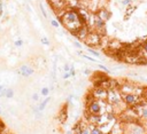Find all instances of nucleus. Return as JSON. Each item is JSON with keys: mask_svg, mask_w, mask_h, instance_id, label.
<instances>
[{"mask_svg": "<svg viewBox=\"0 0 147 134\" xmlns=\"http://www.w3.org/2000/svg\"><path fill=\"white\" fill-rule=\"evenodd\" d=\"M139 78H140L141 80H144V82H146V83H147V78H145V77H139Z\"/></svg>", "mask_w": 147, "mask_h": 134, "instance_id": "37", "label": "nucleus"}, {"mask_svg": "<svg viewBox=\"0 0 147 134\" xmlns=\"http://www.w3.org/2000/svg\"><path fill=\"white\" fill-rule=\"evenodd\" d=\"M49 92H51L49 87H43V88L40 90V95L46 97V96H48V95H49Z\"/></svg>", "mask_w": 147, "mask_h": 134, "instance_id": "20", "label": "nucleus"}, {"mask_svg": "<svg viewBox=\"0 0 147 134\" xmlns=\"http://www.w3.org/2000/svg\"><path fill=\"white\" fill-rule=\"evenodd\" d=\"M123 102L127 104V107H134L141 102V96L136 94V93H128V94H122Z\"/></svg>", "mask_w": 147, "mask_h": 134, "instance_id": "6", "label": "nucleus"}, {"mask_svg": "<svg viewBox=\"0 0 147 134\" xmlns=\"http://www.w3.org/2000/svg\"><path fill=\"white\" fill-rule=\"evenodd\" d=\"M124 134H146V129L137 122H124Z\"/></svg>", "mask_w": 147, "mask_h": 134, "instance_id": "4", "label": "nucleus"}, {"mask_svg": "<svg viewBox=\"0 0 147 134\" xmlns=\"http://www.w3.org/2000/svg\"><path fill=\"white\" fill-rule=\"evenodd\" d=\"M14 95H15V92H14V90L13 88H7V92H6V99H13L14 97Z\"/></svg>", "mask_w": 147, "mask_h": 134, "instance_id": "21", "label": "nucleus"}, {"mask_svg": "<svg viewBox=\"0 0 147 134\" xmlns=\"http://www.w3.org/2000/svg\"><path fill=\"white\" fill-rule=\"evenodd\" d=\"M62 78H63L65 80H68V79L71 78V77H70V73H69V72H65V73L62 75Z\"/></svg>", "mask_w": 147, "mask_h": 134, "instance_id": "34", "label": "nucleus"}, {"mask_svg": "<svg viewBox=\"0 0 147 134\" xmlns=\"http://www.w3.org/2000/svg\"><path fill=\"white\" fill-rule=\"evenodd\" d=\"M4 88H5V86H3L1 84H0V93H1V91H3Z\"/></svg>", "mask_w": 147, "mask_h": 134, "instance_id": "38", "label": "nucleus"}, {"mask_svg": "<svg viewBox=\"0 0 147 134\" xmlns=\"http://www.w3.org/2000/svg\"><path fill=\"white\" fill-rule=\"evenodd\" d=\"M106 101H107V103H109L113 107L114 109H117V108H120V105L125 104L123 102V99H122V94L120 92V88L108 90V95H107V100Z\"/></svg>", "mask_w": 147, "mask_h": 134, "instance_id": "3", "label": "nucleus"}, {"mask_svg": "<svg viewBox=\"0 0 147 134\" xmlns=\"http://www.w3.org/2000/svg\"><path fill=\"white\" fill-rule=\"evenodd\" d=\"M31 99H32L34 102H38L39 101V94L38 93H34L32 96H31Z\"/></svg>", "mask_w": 147, "mask_h": 134, "instance_id": "29", "label": "nucleus"}, {"mask_svg": "<svg viewBox=\"0 0 147 134\" xmlns=\"http://www.w3.org/2000/svg\"><path fill=\"white\" fill-rule=\"evenodd\" d=\"M0 114H1V103H0Z\"/></svg>", "mask_w": 147, "mask_h": 134, "instance_id": "40", "label": "nucleus"}, {"mask_svg": "<svg viewBox=\"0 0 147 134\" xmlns=\"http://www.w3.org/2000/svg\"><path fill=\"white\" fill-rule=\"evenodd\" d=\"M51 25L53 26V28H55V29H59V28H60V25H61V23L59 22L57 18H52L51 20Z\"/></svg>", "mask_w": 147, "mask_h": 134, "instance_id": "19", "label": "nucleus"}, {"mask_svg": "<svg viewBox=\"0 0 147 134\" xmlns=\"http://www.w3.org/2000/svg\"><path fill=\"white\" fill-rule=\"evenodd\" d=\"M91 32V28L87 24H84V25H80L79 28L76 30V32L73 35L77 38V40L79 41H84L86 39V37L89 36V33Z\"/></svg>", "mask_w": 147, "mask_h": 134, "instance_id": "8", "label": "nucleus"}, {"mask_svg": "<svg viewBox=\"0 0 147 134\" xmlns=\"http://www.w3.org/2000/svg\"><path fill=\"white\" fill-rule=\"evenodd\" d=\"M67 118H68V114H67V104H66V107L61 110V112H60V120L63 123V122H66L67 120Z\"/></svg>", "mask_w": 147, "mask_h": 134, "instance_id": "16", "label": "nucleus"}, {"mask_svg": "<svg viewBox=\"0 0 147 134\" xmlns=\"http://www.w3.org/2000/svg\"><path fill=\"white\" fill-rule=\"evenodd\" d=\"M90 128H91L90 134H103L102 131H101V128L99 126H97V125H92Z\"/></svg>", "mask_w": 147, "mask_h": 134, "instance_id": "17", "label": "nucleus"}, {"mask_svg": "<svg viewBox=\"0 0 147 134\" xmlns=\"http://www.w3.org/2000/svg\"><path fill=\"white\" fill-rule=\"evenodd\" d=\"M4 14V3L3 0H0V16Z\"/></svg>", "mask_w": 147, "mask_h": 134, "instance_id": "33", "label": "nucleus"}, {"mask_svg": "<svg viewBox=\"0 0 147 134\" xmlns=\"http://www.w3.org/2000/svg\"><path fill=\"white\" fill-rule=\"evenodd\" d=\"M73 133H74V132H73V129H71V131H68V132H67V134H73Z\"/></svg>", "mask_w": 147, "mask_h": 134, "instance_id": "39", "label": "nucleus"}, {"mask_svg": "<svg viewBox=\"0 0 147 134\" xmlns=\"http://www.w3.org/2000/svg\"><path fill=\"white\" fill-rule=\"evenodd\" d=\"M90 132H91V128L87 127V126H85L84 129H83V132H82V134H90Z\"/></svg>", "mask_w": 147, "mask_h": 134, "instance_id": "31", "label": "nucleus"}, {"mask_svg": "<svg viewBox=\"0 0 147 134\" xmlns=\"http://www.w3.org/2000/svg\"><path fill=\"white\" fill-rule=\"evenodd\" d=\"M23 44H24V42H23V40H22L21 38H18L17 40L14 41V46H15V47H22Z\"/></svg>", "mask_w": 147, "mask_h": 134, "instance_id": "27", "label": "nucleus"}, {"mask_svg": "<svg viewBox=\"0 0 147 134\" xmlns=\"http://www.w3.org/2000/svg\"><path fill=\"white\" fill-rule=\"evenodd\" d=\"M140 47H141V50H142V53H144V56L147 58V40H145V41L140 45Z\"/></svg>", "mask_w": 147, "mask_h": 134, "instance_id": "22", "label": "nucleus"}, {"mask_svg": "<svg viewBox=\"0 0 147 134\" xmlns=\"http://www.w3.org/2000/svg\"><path fill=\"white\" fill-rule=\"evenodd\" d=\"M86 46H99L101 44V36L99 33H97L96 31H92L89 33V36L86 37V39L84 40Z\"/></svg>", "mask_w": 147, "mask_h": 134, "instance_id": "7", "label": "nucleus"}, {"mask_svg": "<svg viewBox=\"0 0 147 134\" xmlns=\"http://www.w3.org/2000/svg\"><path fill=\"white\" fill-rule=\"evenodd\" d=\"M70 69H71V65H69L68 63H66V64L63 65V71H65V72H69Z\"/></svg>", "mask_w": 147, "mask_h": 134, "instance_id": "30", "label": "nucleus"}, {"mask_svg": "<svg viewBox=\"0 0 147 134\" xmlns=\"http://www.w3.org/2000/svg\"><path fill=\"white\" fill-rule=\"evenodd\" d=\"M137 9V6H134V5H132V4H130V5H128L127 7H125V16H124V20L127 21V20H129V17L131 16V14L134 12Z\"/></svg>", "mask_w": 147, "mask_h": 134, "instance_id": "13", "label": "nucleus"}, {"mask_svg": "<svg viewBox=\"0 0 147 134\" xmlns=\"http://www.w3.org/2000/svg\"><path fill=\"white\" fill-rule=\"evenodd\" d=\"M83 73H84V75H85V76H90V75H91V73H92V71H91V70H90V69H85V70H84V71H83Z\"/></svg>", "mask_w": 147, "mask_h": 134, "instance_id": "35", "label": "nucleus"}, {"mask_svg": "<svg viewBox=\"0 0 147 134\" xmlns=\"http://www.w3.org/2000/svg\"><path fill=\"white\" fill-rule=\"evenodd\" d=\"M74 134H79V133H74Z\"/></svg>", "mask_w": 147, "mask_h": 134, "instance_id": "41", "label": "nucleus"}, {"mask_svg": "<svg viewBox=\"0 0 147 134\" xmlns=\"http://www.w3.org/2000/svg\"><path fill=\"white\" fill-rule=\"evenodd\" d=\"M57 20L67 30L70 31L71 35H74L76 32V30L80 25H83L80 22V16H79L77 8H70V9L65 10L62 16L57 17Z\"/></svg>", "mask_w": 147, "mask_h": 134, "instance_id": "1", "label": "nucleus"}, {"mask_svg": "<svg viewBox=\"0 0 147 134\" xmlns=\"http://www.w3.org/2000/svg\"><path fill=\"white\" fill-rule=\"evenodd\" d=\"M48 4L53 8V10L57 14V16L59 15L62 16L68 5V0H48Z\"/></svg>", "mask_w": 147, "mask_h": 134, "instance_id": "5", "label": "nucleus"}, {"mask_svg": "<svg viewBox=\"0 0 147 134\" xmlns=\"http://www.w3.org/2000/svg\"><path fill=\"white\" fill-rule=\"evenodd\" d=\"M40 42H42L44 46H49V45H51V42H49V40H48L47 37H42V38H40Z\"/></svg>", "mask_w": 147, "mask_h": 134, "instance_id": "24", "label": "nucleus"}, {"mask_svg": "<svg viewBox=\"0 0 147 134\" xmlns=\"http://www.w3.org/2000/svg\"><path fill=\"white\" fill-rule=\"evenodd\" d=\"M0 83H1V79H0Z\"/></svg>", "mask_w": 147, "mask_h": 134, "instance_id": "42", "label": "nucleus"}, {"mask_svg": "<svg viewBox=\"0 0 147 134\" xmlns=\"http://www.w3.org/2000/svg\"><path fill=\"white\" fill-rule=\"evenodd\" d=\"M109 134H124V124L116 120V123L113 125Z\"/></svg>", "mask_w": 147, "mask_h": 134, "instance_id": "11", "label": "nucleus"}, {"mask_svg": "<svg viewBox=\"0 0 147 134\" xmlns=\"http://www.w3.org/2000/svg\"><path fill=\"white\" fill-rule=\"evenodd\" d=\"M16 72L18 75H21L22 77H24V78H29V77H31L35 73V70H34L32 67H30L29 64H22Z\"/></svg>", "mask_w": 147, "mask_h": 134, "instance_id": "10", "label": "nucleus"}, {"mask_svg": "<svg viewBox=\"0 0 147 134\" xmlns=\"http://www.w3.org/2000/svg\"><path fill=\"white\" fill-rule=\"evenodd\" d=\"M73 45H74V47H76L77 49H83V44L79 41V40H73Z\"/></svg>", "mask_w": 147, "mask_h": 134, "instance_id": "23", "label": "nucleus"}, {"mask_svg": "<svg viewBox=\"0 0 147 134\" xmlns=\"http://www.w3.org/2000/svg\"><path fill=\"white\" fill-rule=\"evenodd\" d=\"M79 56H82L83 59H85V60H87V61H90V62H94V63H98V62H99V61H98V59H96V58H93V56L85 55L84 53H82V54H80Z\"/></svg>", "mask_w": 147, "mask_h": 134, "instance_id": "18", "label": "nucleus"}, {"mask_svg": "<svg viewBox=\"0 0 147 134\" xmlns=\"http://www.w3.org/2000/svg\"><path fill=\"white\" fill-rule=\"evenodd\" d=\"M119 1H120V5L123 7H127L128 5L132 4V0H119Z\"/></svg>", "mask_w": 147, "mask_h": 134, "instance_id": "25", "label": "nucleus"}, {"mask_svg": "<svg viewBox=\"0 0 147 134\" xmlns=\"http://www.w3.org/2000/svg\"><path fill=\"white\" fill-rule=\"evenodd\" d=\"M86 50H87V53H89L90 55H92L93 58H96V59H101V54L98 52V50H96V49H93V48H91V47H87L86 48Z\"/></svg>", "mask_w": 147, "mask_h": 134, "instance_id": "15", "label": "nucleus"}, {"mask_svg": "<svg viewBox=\"0 0 147 134\" xmlns=\"http://www.w3.org/2000/svg\"><path fill=\"white\" fill-rule=\"evenodd\" d=\"M91 94L97 100H107L108 90L102 87V86H98V87H94V90H93V92Z\"/></svg>", "mask_w": 147, "mask_h": 134, "instance_id": "9", "label": "nucleus"}, {"mask_svg": "<svg viewBox=\"0 0 147 134\" xmlns=\"http://www.w3.org/2000/svg\"><path fill=\"white\" fill-rule=\"evenodd\" d=\"M107 104L106 100H97L90 94L86 97V112L90 115H103Z\"/></svg>", "mask_w": 147, "mask_h": 134, "instance_id": "2", "label": "nucleus"}, {"mask_svg": "<svg viewBox=\"0 0 147 134\" xmlns=\"http://www.w3.org/2000/svg\"><path fill=\"white\" fill-rule=\"evenodd\" d=\"M74 97H75V95H74V94H70V95L68 96V99H67V103H70V102H71V100H73Z\"/></svg>", "mask_w": 147, "mask_h": 134, "instance_id": "36", "label": "nucleus"}, {"mask_svg": "<svg viewBox=\"0 0 147 134\" xmlns=\"http://www.w3.org/2000/svg\"><path fill=\"white\" fill-rule=\"evenodd\" d=\"M98 68H99L100 70H102V71H105V72H108V71H109V69H108V68H107L106 65H103V64H101V63H100V64H98Z\"/></svg>", "mask_w": 147, "mask_h": 134, "instance_id": "28", "label": "nucleus"}, {"mask_svg": "<svg viewBox=\"0 0 147 134\" xmlns=\"http://www.w3.org/2000/svg\"><path fill=\"white\" fill-rule=\"evenodd\" d=\"M97 14H98L102 20H105L106 22L111 17V13H110L108 9H106V8H100V9L97 12Z\"/></svg>", "mask_w": 147, "mask_h": 134, "instance_id": "12", "label": "nucleus"}, {"mask_svg": "<svg viewBox=\"0 0 147 134\" xmlns=\"http://www.w3.org/2000/svg\"><path fill=\"white\" fill-rule=\"evenodd\" d=\"M69 73H70V77H75V76H76V70H75L74 65H71V69H70Z\"/></svg>", "mask_w": 147, "mask_h": 134, "instance_id": "32", "label": "nucleus"}, {"mask_svg": "<svg viewBox=\"0 0 147 134\" xmlns=\"http://www.w3.org/2000/svg\"><path fill=\"white\" fill-rule=\"evenodd\" d=\"M49 101H51V97H49V96H46V97H45V100H43V101L38 104V109H39L42 112L45 110V108L47 107V104H48V102H49Z\"/></svg>", "mask_w": 147, "mask_h": 134, "instance_id": "14", "label": "nucleus"}, {"mask_svg": "<svg viewBox=\"0 0 147 134\" xmlns=\"http://www.w3.org/2000/svg\"><path fill=\"white\" fill-rule=\"evenodd\" d=\"M39 8H40V12H42V14H43V16L45 17V18H47V13H46V9H45V7H44V5L43 4H39Z\"/></svg>", "mask_w": 147, "mask_h": 134, "instance_id": "26", "label": "nucleus"}]
</instances>
